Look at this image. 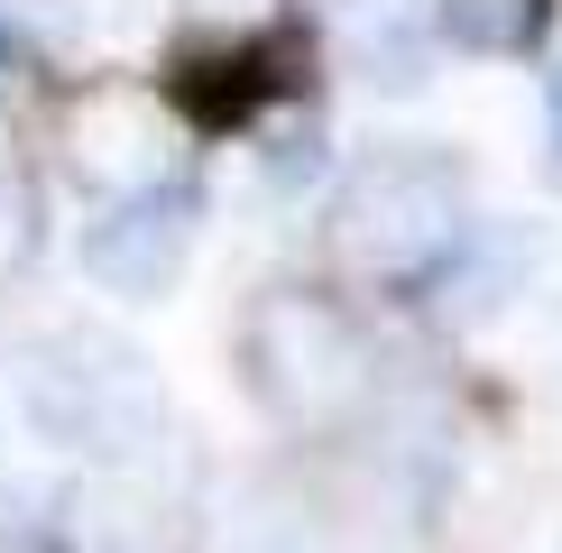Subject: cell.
<instances>
[{"mask_svg":"<svg viewBox=\"0 0 562 553\" xmlns=\"http://www.w3.org/2000/svg\"><path fill=\"white\" fill-rule=\"evenodd\" d=\"M471 230V176L452 148H379L333 194V259L360 286H425Z\"/></svg>","mask_w":562,"mask_h":553,"instance_id":"6da1fadb","label":"cell"},{"mask_svg":"<svg viewBox=\"0 0 562 553\" xmlns=\"http://www.w3.org/2000/svg\"><path fill=\"white\" fill-rule=\"evenodd\" d=\"M240 387L259 397L268 425L304 433V443L341 433L369 387V341L350 323V305L323 286H268L240 314Z\"/></svg>","mask_w":562,"mask_h":553,"instance_id":"7a4b0ae2","label":"cell"},{"mask_svg":"<svg viewBox=\"0 0 562 553\" xmlns=\"http://www.w3.org/2000/svg\"><path fill=\"white\" fill-rule=\"evenodd\" d=\"M19 406H29L37 443L92 461H138L167 433V387H157L148 351H130L121 332H56L29 351V379H19Z\"/></svg>","mask_w":562,"mask_h":553,"instance_id":"3957f363","label":"cell"},{"mask_svg":"<svg viewBox=\"0 0 562 553\" xmlns=\"http://www.w3.org/2000/svg\"><path fill=\"white\" fill-rule=\"evenodd\" d=\"M56 138H65V167L83 184H102V203L184 176L176 167V102L130 92V83H75L56 111Z\"/></svg>","mask_w":562,"mask_h":553,"instance_id":"277c9868","label":"cell"},{"mask_svg":"<svg viewBox=\"0 0 562 553\" xmlns=\"http://www.w3.org/2000/svg\"><path fill=\"white\" fill-rule=\"evenodd\" d=\"M194 230H203V184H138V194H111L102 222L83 230V268L102 295H130V305H157V295L184 276L194 259Z\"/></svg>","mask_w":562,"mask_h":553,"instance_id":"5b68a950","label":"cell"},{"mask_svg":"<svg viewBox=\"0 0 562 553\" xmlns=\"http://www.w3.org/2000/svg\"><path fill=\"white\" fill-rule=\"evenodd\" d=\"M75 553H194V489L157 471V452L111 461L75 498Z\"/></svg>","mask_w":562,"mask_h":553,"instance_id":"8992f818","label":"cell"},{"mask_svg":"<svg viewBox=\"0 0 562 553\" xmlns=\"http://www.w3.org/2000/svg\"><path fill=\"white\" fill-rule=\"evenodd\" d=\"M295 75H277V29H249V37H203L176 56L167 75V102L203 129H231V121H259V111L286 92Z\"/></svg>","mask_w":562,"mask_h":553,"instance_id":"52a82bcc","label":"cell"},{"mask_svg":"<svg viewBox=\"0 0 562 553\" xmlns=\"http://www.w3.org/2000/svg\"><path fill=\"white\" fill-rule=\"evenodd\" d=\"M526 268H535V240L507 222L498 240H488V230H461V249L425 276V286H434V305L452 314V323H480V314H498L507 295L526 286Z\"/></svg>","mask_w":562,"mask_h":553,"instance_id":"ba28073f","label":"cell"},{"mask_svg":"<svg viewBox=\"0 0 562 553\" xmlns=\"http://www.w3.org/2000/svg\"><path fill=\"white\" fill-rule=\"evenodd\" d=\"M553 29V0H442V37L471 56H526Z\"/></svg>","mask_w":562,"mask_h":553,"instance_id":"9c48e42d","label":"cell"},{"mask_svg":"<svg viewBox=\"0 0 562 553\" xmlns=\"http://www.w3.org/2000/svg\"><path fill=\"white\" fill-rule=\"evenodd\" d=\"M37 240H46V203H37V176H29V157L10 148V129H0V276H19L37 259Z\"/></svg>","mask_w":562,"mask_h":553,"instance_id":"30bf717a","label":"cell"},{"mask_svg":"<svg viewBox=\"0 0 562 553\" xmlns=\"http://www.w3.org/2000/svg\"><path fill=\"white\" fill-rule=\"evenodd\" d=\"M268 184H304V176H314V157H323V121H314V111H295V121L286 129H277L268 121Z\"/></svg>","mask_w":562,"mask_h":553,"instance_id":"8fae6325","label":"cell"},{"mask_svg":"<svg viewBox=\"0 0 562 553\" xmlns=\"http://www.w3.org/2000/svg\"><path fill=\"white\" fill-rule=\"evenodd\" d=\"M544 129H553V167H562V65L544 75Z\"/></svg>","mask_w":562,"mask_h":553,"instance_id":"7c38bea8","label":"cell"},{"mask_svg":"<svg viewBox=\"0 0 562 553\" xmlns=\"http://www.w3.org/2000/svg\"><path fill=\"white\" fill-rule=\"evenodd\" d=\"M203 10H240V0H203Z\"/></svg>","mask_w":562,"mask_h":553,"instance_id":"4fadbf2b","label":"cell"},{"mask_svg":"<svg viewBox=\"0 0 562 553\" xmlns=\"http://www.w3.org/2000/svg\"><path fill=\"white\" fill-rule=\"evenodd\" d=\"M0 56H10V29H0Z\"/></svg>","mask_w":562,"mask_h":553,"instance_id":"5bb4252c","label":"cell"}]
</instances>
